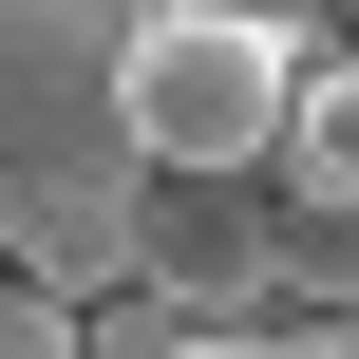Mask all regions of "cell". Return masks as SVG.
Masks as SVG:
<instances>
[{
    "instance_id": "obj_1",
    "label": "cell",
    "mask_w": 359,
    "mask_h": 359,
    "mask_svg": "<svg viewBox=\"0 0 359 359\" xmlns=\"http://www.w3.org/2000/svg\"><path fill=\"white\" fill-rule=\"evenodd\" d=\"M133 19L151 0H0V208L19 189H151Z\"/></svg>"
},
{
    "instance_id": "obj_2",
    "label": "cell",
    "mask_w": 359,
    "mask_h": 359,
    "mask_svg": "<svg viewBox=\"0 0 359 359\" xmlns=\"http://www.w3.org/2000/svg\"><path fill=\"white\" fill-rule=\"evenodd\" d=\"M284 114H303V19H246V0H151L133 19L151 170H284Z\"/></svg>"
},
{
    "instance_id": "obj_3",
    "label": "cell",
    "mask_w": 359,
    "mask_h": 359,
    "mask_svg": "<svg viewBox=\"0 0 359 359\" xmlns=\"http://www.w3.org/2000/svg\"><path fill=\"white\" fill-rule=\"evenodd\" d=\"M0 265L57 284V303H133L151 284V189H19L0 208Z\"/></svg>"
},
{
    "instance_id": "obj_4",
    "label": "cell",
    "mask_w": 359,
    "mask_h": 359,
    "mask_svg": "<svg viewBox=\"0 0 359 359\" xmlns=\"http://www.w3.org/2000/svg\"><path fill=\"white\" fill-rule=\"evenodd\" d=\"M284 208H359V38L303 57V114H284V170H265Z\"/></svg>"
},
{
    "instance_id": "obj_5",
    "label": "cell",
    "mask_w": 359,
    "mask_h": 359,
    "mask_svg": "<svg viewBox=\"0 0 359 359\" xmlns=\"http://www.w3.org/2000/svg\"><path fill=\"white\" fill-rule=\"evenodd\" d=\"M284 322H359V208H284Z\"/></svg>"
},
{
    "instance_id": "obj_6",
    "label": "cell",
    "mask_w": 359,
    "mask_h": 359,
    "mask_svg": "<svg viewBox=\"0 0 359 359\" xmlns=\"http://www.w3.org/2000/svg\"><path fill=\"white\" fill-rule=\"evenodd\" d=\"M0 359H95V303H57V284L0 265Z\"/></svg>"
},
{
    "instance_id": "obj_7",
    "label": "cell",
    "mask_w": 359,
    "mask_h": 359,
    "mask_svg": "<svg viewBox=\"0 0 359 359\" xmlns=\"http://www.w3.org/2000/svg\"><path fill=\"white\" fill-rule=\"evenodd\" d=\"M95 359H208V322L170 284H133V303H95Z\"/></svg>"
},
{
    "instance_id": "obj_8",
    "label": "cell",
    "mask_w": 359,
    "mask_h": 359,
    "mask_svg": "<svg viewBox=\"0 0 359 359\" xmlns=\"http://www.w3.org/2000/svg\"><path fill=\"white\" fill-rule=\"evenodd\" d=\"M208 359H359V322H246V341H208Z\"/></svg>"
},
{
    "instance_id": "obj_9",
    "label": "cell",
    "mask_w": 359,
    "mask_h": 359,
    "mask_svg": "<svg viewBox=\"0 0 359 359\" xmlns=\"http://www.w3.org/2000/svg\"><path fill=\"white\" fill-rule=\"evenodd\" d=\"M246 19H341V0H246Z\"/></svg>"
},
{
    "instance_id": "obj_10",
    "label": "cell",
    "mask_w": 359,
    "mask_h": 359,
    "mask_svg": "<svg viewBox=\"0 0 359 359\" xmlns=\"http://www.w3.org/2000/svg\"><path fill=\"white\" fill-rule=\"evenodd\" d=\"M341 38H359V0H341Z\"/></svg>"
}]
</instances>
